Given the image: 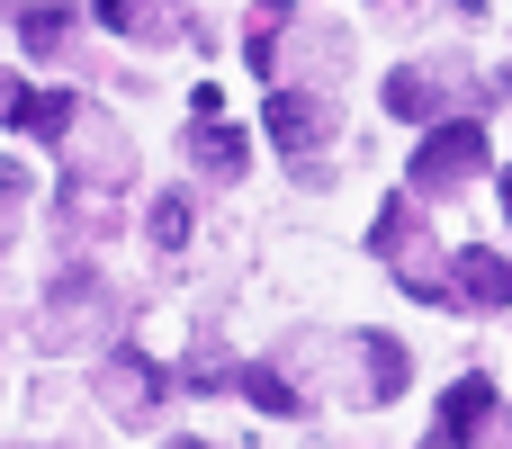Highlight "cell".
Masks as SVG:
<instances>
[{
  "label": "cell",
  "instance_id": "cell-2",
  "mask_svg": "<svg viewBox=\"0 0 512 449\" xmlns=\"http://www.w3.org/2000/svg\"><path fill=\"white\" fill-rule=\"evenodd\" d=\"M468 171H486V135H477V126H441V135L423 144V162H414L423 189H459Z\"/></svg>",
  "mask_w": 512,
  "mask_h": 449
},
{
  "label": "cell",
  "instance_id": "cell-5",
  "mask_svg": "<svg viewBox=\"0 0 512 449\" xmlns=\"http://www.w3.org/2000/svg\"><path fill=\"white\" fill-rule=\"evenodd\" d=\"M270 126H279V135H315V108H306V99H270Z\"/></svg>",
  "mask_w": 512,
  "mask_h": 449
},
{
  "label": "cell",
  "instance_id": "cell-7",
  "mask_svg": "<svg viewBox=\"0 0 512 449\" xmlns=\"http://www.w3.org/2000/svg\"><path fill=\"white\" fill-rule=\"evenodd\" d=\"M504 207H512V180H504Z\"/></svg>",
  "mask_w": 512,
  "mask_h": 449
},
{
  "label": "cell",
  "instance_id": "cell-6",
  "mask_svg": "<svg viewBox=\"0 0 512 449\" xmlns=\"http://www.w3.org/2000/svg\"><path fill=\"white\" fill-rule=\"evenodd\" d=\"M108 18H117V27H126V18H144V0H108Z\"/></svg>",
  "mask_w": 512,
  "mask_h": 449
},
{
  "label": "cell",
  "instance_id": "cell-1",
  "mask_svg": "<svg viewBox=\"0 0 512 449\" xmlns=\"http://www.w3.org/2000/svg\"><path fill=\"white\" fill-rule=\"evenodd\" d=\"M441 432L459 449H504V396H495L486 378H459L450 405H441Z\"/></svg>",
  "mask_w": 512,
  "mask_h": 449
},
{
  "label": "cell",
  "instance_id": "cell-4",
  "mask_svg": "<svg viewBox=\"0 0 512 449\" xmlns=\"http://www.w3.org/2000/svg\"><path fill=\"white\" fill-rule=\"evenodd\" d=\"M387 99H396V117H432V108H441V81H423V72H396V81H387Z\"/></svg>",
  "mask_w": 512,
  "mask_h": 449
},
{
  "label": "cell",
  "instance_id": "cell-3",
  "mask_svg": "<svg viewBox=\"0 0 512 449\" xmlns=\"http://www.w3.org/2000/svg\"><path fill=\"white\" fill-rule=\"evenodd\" d=\"M459 297L468 306H512V261L504 252H459Z\"/></svg>",
  "mask_w": 512,
  "mask_h": 449
}]
</instances>
